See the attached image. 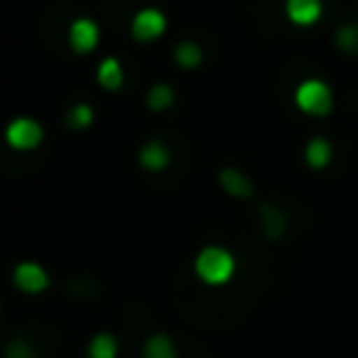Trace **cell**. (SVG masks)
<instances>
[{"label":"cell","mask_w":358,"mask_h":358,"mask_svg":"<svg viewBox=\"0 0 358 358\" xmlns=\"http://www.w3.org/2000/svg\"><path fill=\"white\" fill-rule=\"evenodd\" d=\"M235 268H238L235 255L227 246H218V243H210V246L199 249V255L193 257V274L210 288L227 285L235 277Z\"/></svg>","instance_id":"6da1fadb"},{"label":"cell","mask_w":358,"mask_h":358,"mask_svg":"<svg viewBox=\"0 0 358 358\" xmlns=\"http://www.w3.org/2000/svg\"><path fill=\"white\" fill-rule=\"evenodd\" d=\"M3 137L11 151H36L45 140V126L31 115H17L6 123Z\"/></svg>","instance_id":"7a4b0ae2"},{"label":"cell","mask_w":358,"mask_h":358,"mask_svg":"<svg viewBox=\"0 0 358 358\" xmlns=\"http://www.w3.org/2000/svg\"><path fill=\"white\" fill-rule=\"evenodd\" d=\"M129 31H131V39L140 42V45L157 42V39L165 36V31H168V17H165V11L157 8V6H143V8L131 17Z\"/></svg>","instance_id":"3957f363"},{"label":"cell","mask_w":358,"mask_h":358,"mask_svg":"<svg viewBox=\"0 0 358 358\" xmlns=\"http://www.w3.org/2000/svg\"><path fill=\"white\" fill-rule=\"evenodd\" d=\"M294 101H296V106H299L302 112H308V115H324V112L330 109V103H333V95H330V87H327L324 81L308 78V81H302V84L296 87Z\"/></svg>","instance_id":"277c9868"},{"label":"cell","mask_w":358,"mask_h":358,"mask_svg":"<svg viewBox=\"0 0 358 358\" xmlns=\"http://www.w3.org/2000/svg\"><path fill=\"white\" fill-rule=\"evenodd\" d=\"M11 282H14L17 291L36 296V294L48 291L50 274H48V268H45L42 263H36V260H20V263L14 266V271H11Z\"/></svg>","instance_id":"5b68a950"},{"label":"cell","mask_w":358,"mask_h":358,"mask_svg":"<svg viewBox=\"0 0 358 358\" xmlns=\"http://www.w3.org/2000/svg\"><path fill=\"white\" fill-rule=\"evenodd\" d=\"M67 45L78 56L92 53L101 45V25L92 17H76L67 28Z\"/></svg>","instance_id":"8992f818"},{"label":"cell","mask_w":358,"mask_h":358,"mask_svg":"<svg viewBox=\"0 0 358 358\" xmlns=\"http://www.w3.org/2000/svg\"><path fill=\"white\" fill-rule=\"evenodd\" d=\"M137 162L148 173H162L171 165V148L162 140H145L137 151Z\"/></svg>","instance_id":"52a82bcc"},{"label":"cell","mask_w":358,"mask_h":358,"mask_svg":"<svg viewBox=\"0 0 358 358\" xmlns=\"http://www.w3.org/2000/svg\"><path fill=\"white\" fill-rule=\"evenodd\" d=\"M218 185L224 187V193H229V196H235V199H252V196H255L252 179H249L241 168H232V165L218 171Z\"/></svg>","instance_id":"ba28073f"},{"label":"cell","mask_w":358,"mask_h":358,"mask_svg":"<svg viewBox=\"0 0 358 358\" xmlns=\"http://www.w3.org/2000/svg\"><path fill=\"white\" fill-rule=\"evenodd\" d=\"M95 81H98L101 90L117 92V90L123 87V81H126V73H123L120 59H115V56L101 59V62H98V70H95Z\"/></svg>","instance_id":"9c48e42d"},{"label":"cell","mask_w":358,"mask_h":358,"mask_svg":"<svg viewBox=\"0 0 358 358\" xmlns=\"http://www.w3.org/2000/svg\"><path fill=\"white\" fill-rule=\"evenodd\" d=\"M285 17L294 25H310L322 17V0H285Z\"/></svg>","instance_id":"30bf717a"},{"label":"cell","mask_w":358,"mask_h":358,"mask_svg":"<svg viewBox=\"0 0 358 358\" xmlns=\"http://www.w3.org/2000/svg\"><path fill=\"white\" fill-rule=\"evenodd\" d=\"M120 355V341L115 333H95L90 341H87V358H117Z\"/></svg>","instance_id":"8fae6325"},{"label":"cell","mask_w":358,"mask_h":358,"mask_svg":"<svg viewBox=\"0 0 358 358\" xmlns=\"http://www.w3.org/2000/svg\"><path fill=\"white\" fill-rule=\"evenodd\" d=\"M143 358H179V350L168 333H154L143 344Z\"/></svg>","instance_id":"7c38bea8"},{"label":"cell","mask_w":358,"mask_h":358,"mask_svg":"<svg viewBox=\"0 0 358 358\" xmlns=\"http://www.w3.org/2000/svg\"><path fill=\"white\" fill-rule=\"evenodd\" d=\"M173 62H176L182 70H196V67H201V62H204V50H201L199 42L185 39V42H179V45L173 48Z\"/></svg>","instance_id":"4fadbf2b"},{"label":"cell","mask_w":358,"mask_h":358,"mask_svg":"<svg viewBox=\"0 0 358 358\" xmlns=\"http://www.w3.org/2000/svg\"><path fill=\"white\" fill-rule=\"evenodd\" d=\"M173 101H176V90L171 84H165V81L151 84L148 92H145V106L151 112H165V109L173 106Z\"/></svg>","instance_id":"5bb4252c"},{"label":"cell","mask_w":358,"mask_h":358,"mask_svg":"<svg viewBox=\"0 0 358 358\" xmlns=\"http://www.w3.org/2000/svg\"><path fill=\"white\" fill-rule=\"evenodd\" d=\"M67 126L73 129V131H84V129H90L92 123H95V109H92V103H87V101H76L70 109H67Z\"/></svg>","instance_id":"9a60e30c"},{"label":"cell","mask_w":358,"mask_h":358,"mask_svg":"<svg viewBox=\"0 0 358 358\" xmlns=\"http://www.w3.org/2000/svg\"><path fill=\"white\" fill-rule=\"evenodd\" d=\"M260 224H263L266 238H280V232H282V227H285V215H282L277 207L263 204V207H260Z\"/></svg>","instance_id":"2e32d148"},{"label":"cell","mask_w":358,"mask_h":358,"mask_svg":"<svg viewBox=\"0 0 358 358\" xmlns=\"http://www.w3.org/2000/svg\"><path fill=\"white\" fill-rule=\"evenodd\" d=\"M305 159H308L310 168H324L327 159H330V143L324 137H313L305 148Z\"/></svg>","instance_id":"e0dca14e"},{"label":"cell","mask_w":358,"mask_h":358,"mask_svg":"<svg viewBox=\"0 0 358 358\" xmlns=\"http://www.w3.org/2000/svg\"><path fill=\"white\" fill-rule=\"evenodd\" d=\"M6 358H36V352L25 338H11L6 344Z\"/></svg>","instance_id":"ac0fdd59"}]
</instances>
